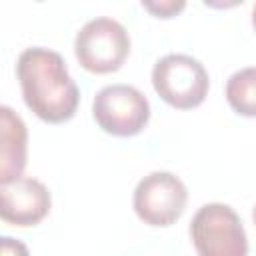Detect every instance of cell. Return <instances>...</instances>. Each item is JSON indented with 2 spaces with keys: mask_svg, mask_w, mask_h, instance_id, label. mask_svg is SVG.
I'll return each instance as SVG.
<instances>
[{
  "mask_svg": "<svg viewBox=\"0 0 256 256\" xmlns=\"http://www.w3.org/2000/svg\"><path fill=\"white\" fill-rule=\"evenodd\" d=\"M92 116L106 134L128 138L146 128L150 120V102L136 86L110 84L96 92Z\"/></svg>",
  "mask_w": 256,
  "mask_h": 256,
  "instance_id": "cell-5",
  "label": "cell"
},
{
  "mask_svg": "<svg viewBox=\"0 0 256 256\" xmlns=\"http://www.w3.org/2000/svg\"><path fill=\"white\" fill-rule=\"evenodd\" d=\"M142 6L152 12L156 18H172L180 10H184V0H160V2H142Z\"/></svg>",
  "mask_w": 256,
  "mask_h": 256,
  "instance_id": "cell-10",
  "label": "cell"
},
{
  "mask_svg": "<svg viewBox=\"0 0 256 256\" xmlns=\"http://www.w3.org/2000/svg\"><path fill=\"white\" fill-rule=\"evenodd\" d=\"M152 86L168 106L192 110L208 96L210 76L200 60L188 54H166L152 68Z\"/></svg>",
  "mask_w": 256,
  "mask_h": 256,
  "instance_id": "cell-3",
  "label": "cell"
},
{
  "mask_svg": "<svg viewBox=\"0 0 256 256\" xmlns=\"http://www.w3.org/2000/svg\"><path fill=\"white\" fill-rule=\"evenodd\" d=\"M226 100L236 114L256 118V66L240 68L228 78Z\"/></svg>",
  "mask_w": 256,
  "mask_h": 256,
  "instance_id": "cell-9",
  "label": "cell"
},
{
  "mask_svg": "<svg viewBox=\"0 0 256 256\" xmlns=\"http://www.w3.org/2000/svg\"><path fill=\"white\" fill-rule=\"evenodd\" d=\"M28 158V130L24 120L10 108H0V182L22 176Z\"/></svg>",
  "mask_w": 256,
  "mask_h": 256,
  "instance_id": "cell-8",
  "label": "cell"
},
{
  "mask_svg": "<svg viewBox=\"0 0 256 256\" xmlns=\"http://www.w3.org/2000/svg\"><path fill=\"white\" fill-rule=\"evenodd\" d=\"M74 54L82 68L94 74H110L122 68L130 54V34L114 18L88 20L74 38Z\"/></svg>",
  "mask_w": 256,
  "mask_h": 256,
  "instance_id": "cell-4",
  "label": "cell"
},
{
  "mask_svg": "<svg viewBox=\"0 0 256 256\" xmlns=\"http://www.w3.org/2000/svg\"><path fill=\"white\" fill-rule=\"evenodd\" d=\"M0 256H30V254L22 240L12 238V236H2L0 238Z\"/></svg>",
  "mask_w": 256,
  "mask_h": 256,
  "instance_id": "cell-11",
  "label": "cell"
},
{
  "mask_svg": "<svg viewBox=\"0 0 256 256\" xmlns=\"http://www.w3.org/2000/svg\"><path fill=\"white\" fill-rule=\"evenodd\" d=\"M16 78L24 104L40 120L62 124L74 118L80 90L60 52L44 46L24 48L16 60Z\"/></svg>",
  "mask_w": 256,
  "mask_h": 256,
  "instance_id": "cell-1",
  "label": "cell"
},
{
  "mask_svg": "<svg viewBox=\"0 0 256 256\" xmlns=\"http://www.w3.org/2000/svg\"><path fill=\"white\" fill-rule=\"evenodd\" d=\"M190 238L198 256H248L242 220L232 206L222 202H210L196 210Z\"/></svg>",
  "mask_w": 256,
  "mask_h": 256,
  "instance_id": "cell-2",
  "label": "cell"
},
{
  "mask_svg": "<svg viewBox=\"0 0 256 256\" xmlns=\"http://www.w3.org/2000/svg\"><path fill=\"white\" fill-rule=\"evenodd\" d=\"M52 206L48 188L32 178L18 176L10 182H0V218L12 226H36Z\"/></svg>",
  "mask_w": 256,
  "mask_h": 256,
  "instance_id": "cell-7",
  "label": "cell"
},
{
  "mask_svg": "<svg viewBox=\"0 0 256 256\" xmlns=\"http://www.w3.org/2000/svg\"><path fill=\"white\" fill-rule=\"evenodd\" d=\"M252 26H254V30H256V4H254V8H252Z\"/></svg>",
  "mask_w": 256,
  "mask_h": 256,
  "instance_id": "cell-12",
  "label": "cell"
},
{
  "mask_svg": "<svg viewBox=\"0 0 256 256\" xmlns=\"http://www.w3.org/2000/svg\"><path fill=\"white\" fill-rule=\"evenodd\" d=\"M188 190L184 182L164 170L150 172L144 176L132 196L136 216L148 226H172L186 210Z\"/></svg>",
  "mask_w": 256,
  "mask_h": 256,
  "instance_id": "cell-6",
  "label": "cell"
},
{
  "mask_svg": "<svg viewBox=\"0 0 256 256\" xmlns=\"http://www.w3.org/2000/svg\"><path fill=\"white\" fill-rule=\"evenodd\" d=\"M252 220H254V224H256V206L252 208Z\"/></svg>",
  "mask_w": 256,
  "mask_h": 256,
  "instance_id": "cell-13",
  "label": "cell"
}]
</instances>
